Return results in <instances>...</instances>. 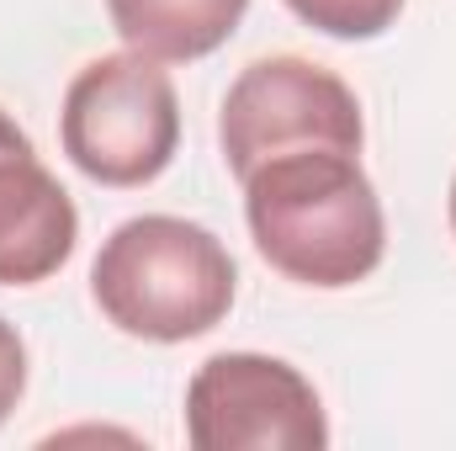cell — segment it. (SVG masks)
<instances>
[{
    "mask_svg": "<svg viewBox=\"0 0 456 451\" xmlns=\"http://www.w3.org/2000/svg\"><path fill=\"white\" fill-rule=\"evenodd\" d=\"M239 186L255 250L287 282L340 292L382 266L387 218L355 149H287Z\"/></svg>",
    "mask_w": 456,
    "mask_h": 451,
    "instance_id": "1",
    "label": "cell"
},
{
    "mask_svg": "<svg viewBox=\"0 0 456 451\" xmlns=\"http://www.w3.org/2000/svg\"><path fill=\"white\" fill-rule=\"evenodd\" d=\"M59 144L96 186L133 192L159 181L181 144V102L165 64L133 48L91 59L64 91Z\"/></svg>",
    "mask_w": 456,
    "mask_h": 451,
    "instance_id": "3",
    "label": "cell"
},
{
    "mask_svg": "<svg viewBox=\"0 0 456 451\" xmlns=\"http://www.w3.org/2000/svg\"><path fill=\"white\" fill-rule=\"evenodd\" d=\"M233 255L213 228L170 213L117 224L91 266V298L133 340L181 345L218 330L233 308Z\"/></svg>",
    "mask_w": 456,
    "mask_h": 451,
    "instance_id": "2",
    "label": "cell"
},
{
    "mask_svg": "<svg viewBox=\"0 0 456 451\" xmlns=\"http://www.w3.org/2000/svg\"><path fill=\"white\" fill-rule=\"evenodd\" d=\"M297 21H308L314 32L324 37H340V43H366V37H382L403 0H281Z\"/></svg>",
    "mask_w": 456,
    "mask_h": 451,
    "instance_id": "8",
    "label": "cell"
},
{
    "mask_svg": "<svg viewBox=\"0 0 456 451\" xmlns=\"http://www.w3.org/2000/svg\"><path fill=\"white\" fill-rule=\"evenodd\" d=\"M186 441L197 451H319L330 447V420L292 361L224 350L186 388Z\"/></svg>",
    "mask_w": 456,
    "mask_h": 451,
    "instance_id": "5",
    "label": "cell"
},
{
    "mask_svg": "<svg viewBox=\"0 0 456 451\" xmlns=\"http://www.w3.org/2000/svg\"><path fill=\"white\" fill-rule=\"evenodd\" d=\"M21 393H27V345L16 335V324L0 319V425L11 420Z\"/></svg>",
    "mask_w": 456,
    "mask_h": 451,
    "instance_id": "9",
    "label": "cell"
},
{
    "mask_svg": "<svg viewBox=\"0 0 456 451\" xmlns=\"http://www.w3.org/2000/svg\"><path fill=\"white\" fill-rule=\"evenodd\" d=\"M249 0H107L117 37L159 64H191L218 53L239 32Z\"/></svg>",
    "mask_w": 456,
    "mask_h": 451,
    "instance_id": "7",
    "label": "cell"
},
{
    "mask_svg": "<svg viewBox=\"0 0 456 451\" xmlns=\"http://www.w3.org/2000/svg\"><path fill=\"white\" fill-rule=\"evenodd\" d=\"M80 213L0 107V287H37L75 255Z\"/></svg>",
    "mask_w": 456,
    "mask_h": 451,
    "instance_id": "6",
    "label": "cell"
},
{
    "mask_svg": "<svg viewBox=\"0 0 456 451\" xmlns=\"http://www.w3.org/2000/svg\"><path fill=\"white\" fill-rule=\"evenodd\" d=\"M452 234H456V181H452Z\"/></svg>",
    "mask_w": 456,
    "mask_h": 451,
    "instance_id": "10",
    "label": "cell"
},
{
    "mask_svg": "<svg viewBox=\"0 0 456 451\" xmlns=\"http://www.w3.org/2000/svg\"><path fill=\"white\" fill-rule=\"evenodd\" d=\"M218 144L233 181H244L255 165L287 154V149H355L366 144L361 102L335 70L271 53L239 70L218 112Z\"/></svg>",
    "mask_w": 456,
    "mask_h": 451,
    "instance_id": "4",
    "label": "cell"
}]
</instances>
